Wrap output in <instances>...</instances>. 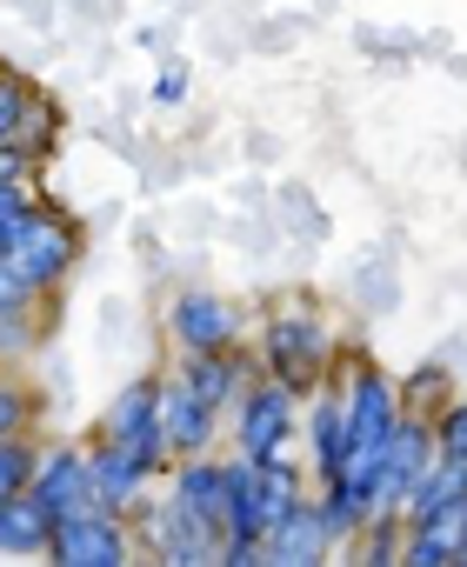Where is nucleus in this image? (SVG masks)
Returning a JSON list of instances; mask_svg holds the SVG:
<instances>
[{
	"label": "nucleus",
	"mask_w": 467,
	"mask_h": 567,
	"mask_svg": "<svg viewBox=\"0 0 467 567\" xmlns=\"http://www.w3.org/2000/svg\"><path fill=\"white\" fill-rule=\"evenodd\" d=\"M460 501H467V461L434 454V461H427V474L414 481V494H407L401 520H407V527H421V520H434V514H447V507H460Z\"/></svg>",
	"instance_id": "nucleus-17"
},
{
	"label": "nucleus",
	"mask_w": 467,
	"mask_h": 567,
	"mask_svg": "<svg viewBox=\"0 0 467 567\" xmlns=\"http://www.w3.org/2000/svg\"><path fill=\"white\" fill-rule=\"evenodd\" d=\"M334 361H341V341H334V328H328L321 308L294 301L281 315H268V328H261V368L274 381H288V388L308 394V388H321L334 374Z\"/></svg>",
	"instance_id": "nucleus-2"
},
{
	"label": "nucleus",
	"mask_w": 467,
	"mask_h": 567,
	"mask_svg": "<svg viewBox=\"0 0 467 567\" xmlns=\"http://www.w3.org/2000/svg\"><path fill=\"white\" fill-rule=\"evenodd\" d=\"M301 408H308V394L288 388V381H274V374L261 368L255 388L234 401V414H227L234 454H288L294 434H301Z\"/></svg>",
	"instance_id": "nucleus-4"
},
{
	"label": "nucleus",
	"mask_w": 467,
	"mask_h": 567,
	"mask_svg": "<svg viewBox=\"0 0 467 567\" xmlns=\"http://www.w3.org/2000/svg\"><path fill=\"white\" fill-rule=\"evenodd\" d=\"M220 408L174 368V374H160V427H167V447H174V461H187V454H214V441H220Z\"/></svg>",
	"instance_id": "nucleus-9"
},
{
	"label": "nucleus",
	"mask_w": 467,
	"mask_h": 567,
	"mask_svg": "<svg viewBox=\"0 0 467 567\" xmlns=\"http://www.w3.org/2000/svg\"><path fill=\"white\" fill-rule=\"evenodd\" d=\"M301 434H308L314 487H321V481H341V467H347V394H341V381H334V374H328L321 388H308Z\"/></svg>",
	"instance_id": "nucleus-11"
},
{
	"label": "nucleus",
	"mask_w": 467,
	"mask_h": 567,
	"mask_svg": "<svg viewBox=\"0 0 467 567\" xmlns=\"http://www.w3.org/2000/svg\"><path fill=\"white\" fill-rule=\"evenodd\" d=\"M48 121H54V107L21 81V74H8L0 68V141H14V147H28V154H41L48 141Z\"/></svg>",
	"instance_id": "nucleus-15"
},
{
	"label": "nucleus",
	"mask_w": 467,
	"mask_h": 567,
	"mask_svg": "<svg viewBox=\"0 0 467 567\" xmlns=\"http://www.w3.org/2000/svg\"><path fill=\"white\" fill-rule=\"evenodd\" d=\"M34 467H41V447H34L28 434H8V441H0V501H14V494H28Z\"/></svg>",
	"instance_id": "nucleus-19"
},
{
	"label": "nucleus",
	"mask_w": 467,
	"mask_h": 567,
	"mask_svg": "<svg viewBox=\"0 0 467 567\" xmlns=\"http://www.w3.org/2000/svg\"><path fill=\"white\" fill-rule=\"evenodd\" d=\"M87 467H94V494H101V507H114V514H134L167 474H154L134 447H121V441H107V434H94L87 441Z\"/></svg>",
	"instance_id": "nucleus-12"
},
{
	"label": "nucleus",
	"mask_w": 467,
	"mask_h": 567,
	"mask_svg": "<svg viewBox=\"0 0 467 567\" xmlns=\"http://www.w3.org/2000/svg\"><path fill=\"white\" fill-rule=\"evenodd\" d=\"M34 408H41V401H34L14 374H0V441H8V434H28V427H34Z\"/></svg>",
	"instance_id": "nucleus-21"
},
{
	"label": "nucleus",
	"mask_w": 467,
	"mask_h": 567,
	"mask_svg": "<svg viewBox=\"0 0 467 567\" xmlns=\"http://www.w3.org/2000/svg\"><path fill=\"white\" fill-rule=\"evenodd\" d=\"M328 554H341L334 547V534H328V520H321V507H314V494L261 540V567H321Z\"/></svg>",
	"instance_id": "nucleus-13"
},
{
	"label": "nucleus",
	"mask_w": 467,
	"mask_h": 567,
	"mask_svg": "<svg viewBox=\"0 0 467 567\" xmlns=\"http://www.w3.org/2000/svg\"><path fill=\"white\" fill-rule=\"evenodd\" d=\"M0 260H8V274L21 280L34 301H48L61 280L74 274V260H81V227H74L61 207L34 200V207H28V220L8 234V247H0Z\"/></svg>",
	"instance_id": "nucleus-3"
},
{
	"label": "nucleus",
	"mask_w": 467,
	"mask_h": 567,
	"mask_svg": "<svg viewBox=\"0 0 467 567\" xmlns=\"http://www.w3.org/2000/svg\"><path fill=\"white\" fill-rule=\"evenodd\" d=\"M94 434L134 447L154 474H167L174 467V447H167V427H160V374H134L127 388H114V401H107V414H101Z\"/></svg>",
	"instance_id": "nucleus-6"
},
{
	"label": "nucleus",
	"mask_w": 467,
	"mask_h": 567,
	"mask_svg": "<svg viewBox=\"0 0 467 567\" xmlns=\"http://www.w3.org/2000/svg\"><path fill=\"white\" fill-rule=\"evenodd\" d=\"M187 101V68L180 61H167L160 68V81H154V107H180Z\"/></svg>",
	"instance_id": "nucleus-22"
},
{
	"label": "nucleus",
	"mask_w": 467,
	"mask_h": 567,
	"mask_svg": "<svg viewBox=\"0 0 467 567\" xmlns=\"http://www.w3.org/2000/svg\"><path fill=\"white\" fill-rule=\"evenodd\" d=\"M440 447H434V414H401V427L387 434V447H381V461H374V481H367V507L374 514H401L407 507V494H414V481L427 474V461H434Z\"/></svg>",
	"instance_id": "nucleus-7"
},
{
	"label": "nucleus",
	"mask_w": 467,
	"mask_h": 567,
	"mask_svg": "<svg viewBox=\"0 0 467 567\" xmlns=\"http://www.w3.org/2000/svg\"><path fill=\"white\" fill-rule=\"evenodd\" d=\"M241 328H248L241 301L220 295V288H187V295H174V301H167V334H174V348H180V354L241 348Z\"/></svg>",
	"instance_id": "nucleus-8"
},
{
	"label": "nucleus",
	"mask_w": 467,
	"mask_h": 567,
	"mask_svg": "<svg viewBox=\"0 0 467 567\" xmlns=\"http://www.w3.org/2000/svg\"><path fill=\"white\" fill-rule=\"evenodd\" d=\"M434 447L454 454V461H467V394H447L434 408Z\"/></svg>",
	"instance_id": "nucleus-20"
},
{
	"label": "nucleus",
	"mask_w": 467,
	"mask_h": 567,
	"mask_svg": "<svg viewBox=\"0 0 467 567\" xmlns=\"http://www.w3.org/2000/svg\"><path fill=\"white\" fill-rule=\"evenodd\" d=\"M48 540H54V514L34 494L0 501V560H48Z\"/></svg>",
	"instance_id": "nucleus-16"
},
{
	"label": "nucleus",
	"mask_w": 467,
	"mask_h": 567,
	"mask_svg": "<svg viewBox=\"0 0 467 567\" xmlns=\"http://www.w3.org/2000/svg\"><path fill=\"white\" fill-rule=\"evenodd\" d=\"M314 494V467L288 454H227V547L220 567H261V540Z\"/></svg>",
	"instance_id": "nucleus-1"
},
{
	"label": "nucleus",
	"mask_w": 467,
	"mask_h": 567,
	"mask_svg": "<svg viewBox=\"0 0 467 567\" xmlns=\"http://www.w3.org/2000/svg\"><path fill=\"white\" fill-rule=\"evenodd\" d=\"M180 374L220 408V414H234V401H241L248 388H255V374H261V354H241V348H214V354H180Z\"/></svg>",
	"instance_id": "nucleus-14"
},
{
	"label": "nucleus",
	"mask_w": 467,
	"mask_h": 567,
	"mask_svg": "<svg viewBox=\"0 0 467 567\" xmlns=\"http://www.w3.org/2000/svg\"><path fill=\"white\" fill-rule=\"evenodd\" d=\"M28 494H34L54 520L101 507V494H94V467H87V447H74V441L41 447V467H34V481H28Z\"/></svg>",
	"instance_id": "nucleus-10"
},
{
	"label": "nucleus",
	"mask_w": 467,
	"mask_h": 567,
	"mask_svg": "<svg viewBox=\"0 0 467 567\" xmlns=\"http://www.w3.org/2000/svg\"><path fill=\"white\" fill-rule=\"evenodd\" d=\"M134 554H141L134 514H114V507L68 514V520H54V540H48L54 567H127Z\"/></svg>",
	"instance_id": "nucleus-5"
},
{
	"label": "nucleus",
	"mask_w": 467,
	"mask_h": 567,
	"mask_svg": "<svg viewBox=\"0 0 467 567\" xmlns=\"http://www.w3.org/2000/svg\"><path fill=\"white\" fill-rule=\"evenodd\" d=\"M401 547H407V520L401 514H374V520H361L347 554L367 560V567H401Z\"/></svg>",
	"instance_id": "nucleus-18"
}]
</instances>
